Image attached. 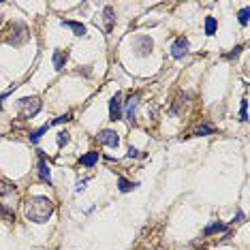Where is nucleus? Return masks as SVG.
I'll return each instance as SVG.
<instances>
[{"mask_svg":"<svg viewBox=\"0 0 250 250\" xmlns=\"http://www.w3.org/2000/svg\"><path fill=\"white\" fill-rule=\"evenodd\" d=\"M188 41L184 39V36H180V39H175L173 41V45H171V58H175V60H180V58H184L186 54H188Z\"/></svg>","mask_w":250,"mask_h":250,"instance_id":"8","label":"nucleus"},{"mask_svg":"<svg viewBox=\"0 0 250 250\" xmlns=\"http://www.w3.org/2000/svg\"><path fill=\"white\" fill-rule=\"evenodd\" d=\"M69 120H73V116L71 113H64V116H60V118H56L54 122H49L51 126H56V124H62V122H69Z\"/></svg>","mask_w":250,"mask_h":250,"instance_id":"23","label":"nucleus"},{"mask_svg":"<svg viewBox=\"0 0 250 250\" xmlns=\"http://www.w3.org/2000/svg\"><path fill=\"white\" fill-rule=\"evenodd\" d=\"M98 141L103 145H107V148H118L120 145V137L116 131H111V128H105V131L98 133Z\"/></svg>","mask_w":250,"mask_h":250,"instance_id":"9","label":"nucleus"},{"mask_svg":"<svg viewBox=\"0 0 250 250\" xmlns=\"http://www.w3.org/2000/svg\"><path fill=\"white\" fill-rule=\"evenodd\" d=\"M242 49H244L242 45H237V47L233 49V51H229V54L225 56V58H227V60H231V58H237V56H239V51H242Z\"/></svg>","mask_w":250,"mask_h":250,"instance_id":"25","label":"nucleus"},{"mask_svg":"<svg viewBox=\"0 0 250 250\" xmlns=\"http://www.w3.org/2000/svg\"><path fill=\"white\" fill-rule=\"evenodd\" d=\"M214 131H216V128L212 126V124H201V126L195 131V135H197V137H205V135H212Z\"/></svg>","mask_w":250,"mask_h":250,"instance_id":"17","label":"nucleus"},{"mask_svg":"<svg viewBox=\"0 0 250 250\" xmlns=\"http://www.w3.org/2000/svg\"><path fill=\"white\" fill-rule=\"evenodd\" d=\"M103 22H105V32H111V30H113V24H116V13H113L111 7H105V9H103Z\"/></svg>","mask_w":250,"mask_h":250,"instance_id":"11","label":"nucleus"},{"mask_svg":"<svg viewBox=\"0 0 250 250\" xmlns=\"http://www.w3.org/2000/svg\"><path fill=\"white\" fill-rule=\"evenodd\" d=\"M66 60H69V51H66V49H56V51H54V69H56V71H62V69H64Z\"/></svg>","mask_w":250,"mask_h":250,"instance_id":"10","label":"nucleus"},{"mask_svg":"<svg viewBox=\"0 0 250 250\" xmlns=\"http://www.w3.org/2000/svg\"><path fill=\"white\" fill-rule=\"evenodd\" d=\"M49 126H51V124L47 122V124H43V126H41V128H36L34 133H30V143H34V145L39 143V141H41V137H43V135L49 131Z\"/></svg>","mask_w":250,"mask_h":250,"instance_id":"16","label":"nucleus"},{"mask_svg":"<svg viewBox=\"0 0 250 250\" xmlns=\"http://www.w3.org/2000/svg\"><path fill=\"white\" fill-rule=\"evenodd\" d=\"M54 201L49 197H43V195H32L28 197L24 203V212H26V218L30 222H36V225H45L49 222L51 214H54Z\"/></svg>","mask_w":250,"mask_h":250,"instance_id":"1","label":"nucleus"},{"mask_svg":"<svg viewBox=\"0 0 250 250\" xmlns=\"http://www.w3.org/2000/svg\"><path fill=\"white\" fill-rule=\"evenodd\" d=\"M0 22H2V17H0Z\"/></svg>","mask_w":250,"mask_h":250,"instance_id":"28","label":"nucleus"},{"mask_svg":"<svg viewBox=\"0 0 250 250\" xmlns=\"http://www.w3.org/2000/svg\"><path fill=\"white\" fill-rule=\"evenodd\" d=\"M237 17H239V24L242 26H248V9H242V11L237 13Z\"/></svg>","mask_w":250,"mask_h":250,"instance_id":"22","label":"nucleus"},{"mask_svg":"<svg viewBox=\"0 0 250 250\" xmlns=\"http://www.w3.org/2000/svg\"><path fill=\"white\" fill-rule=\"evenodd\" d=\"M244 218H246V214H244V212H237V216L233 218V222H244Z\"/></svg>","mask_w":250,"mask_h":250,"instance_id":"27","label":"nucleus"},{"mask_svg":"<svg viewBox=\"0 0 250 250\" xmlns=\"http://www.w3.org/2000/svg\"><path fill=\"white\" fill-rule=\"evenodd\" d=\"M139 98H141V94H139V92H135V94H131V96H128V101H126L124 113H126L128 124H135V118H137V107H139Z\"/></svg>","mask_w":250,"mask_h":250,"instance_id":"7","label":"nucleus"},{"mask_svg":"<svg viewBox=\"0 0 250 250\" xmlns=\"http://www.w3.org/2000/svg\"><path fill=\"white\" fill-rule=\"evenodd\" d=\"M133 49L139 58H148L154 49V41L150 39L148 34H139V36H135V41H133Z\"/></svg>","mask_w":250,"mask_h":250,"instance_id":"5","label":"nucleus"},{"mask_svg":"<svg viewBox=\"0 0 250 250\" xmlns=\"http://www.w3.org/2000/svg\"><path fill=\"white\" fill-rule=\"evenodd\" d=\"M66 143H69V133L60 131L58 133V148H62V145H66Z\"/></svg>","mask_w":250,"mask_h":250,"instance_id":"21","label":"nucleus"},{"mask_svg":"<svg viewBox=\"0 0 250 250\" xmlns=\"http://www.w3.org/2000/svg\"><path fill=\"white\" fill-rule=\"evenodd\" d=\"M28 39H30V30H28V26H26L24 22L9 24L7 36H4V41H7L9 45H13V47H22Z\"/></svg>","mask_w":250,"mask_h":250,"instance_id":"2","label":"nucleus"},{"mask_svg":"<svg viewBox=\"0 0 250 250\" xmlns=\"http://www.w3.org/2000/svg\"><path fill=\"white\" fill-rule=\"evenodd\" d=\"M36 178L39 182H43V184L51 186V167L47 163V158H45V152H36Z\"/></svg>","mask_w":250,"mask_h":250,"instance_id":"4","label":"nucleus"},{"mask_svg":"<svg viewBox=\"0 0 250 250\" xmlns=\"http://www.w3.org/2000/svg\"><path fill=\"white\" fill-rule=\"evenodd\" d=\"M64 28H71L73 30V34H77V36H83L86 34V26L79 24V22H71V19H62L60 22Z\"/></svg>","mask_w":250,"mask_h":250,"instance_id":"13","label":"nucleus"},{"mask_svg":"<svg viewBox=\"0 0 250 250\" xmlns=\"http://www.w3.org/2000/svg\"><path fill=\"white\" fill-rule=\"evenodd\" d=\"M227 225H225V222H212V225H207L205 227V231H203V235H205V237H210V235H214V233H227Z\"/></svg>","mask_w":250,"mask_h":250,"instance_id":"12","label":"nucleus"},{"mask_svg":"<svg viewBox=\"0 0 250 250\" xmlns=\"http://www.w3.org/2000/svg\"><path fill=\"white\" fill-rule=\"evenodd\" d=\"M126 156H128V158H139V156H141V158H143L145 154H141V152H139V150H135L133 145H131V148H128V152H126Z\"/></svg>","mask_w":250,"mask_h":250,"instance_id":"24","label":"nucleus"},{"mask_svg":"<svg viewBox=\"0 0 250 250\" xmlns=\"http://www.w3.org/2000/svg\"><path fill=\"white\" fill-rule=\"evenodd\" d=\"M137 186H139L137 182H131V180L122 178V175L118 178V188H120V192H131V190L137 188Z\"/></svg>","mask_w":250,"mask_h":250,"instance_id":"14","label":"nucleus"},{"mask_svg":"<svg viewBox=\"0 0 250 250\" xmlns=\"http://www.w3.org/2000/svg\"><path fill=\"white\" fill-rule=\"evenodd\" d=\"M41 107H43V103L39 96H24L17 101V116L22 120H32L41 111Z\"/></svg>","mask_w":250,"mask_h":250,"instance_id":"3","label":"nucleus"},{"mask_svg":"<svg viewBox=\"0 0 250 250\" xmlns=\"http://www.w3.org/2000/svg\"><path fill=\"white\" fill-rule=\"evenodd\" d=\"M122 92H116V94L111 96V101H109V120L111 122H118V120H122Z\"/></svg>","mask_w":250,"mask_h":250,"instance_id":"6","label":"nucleus"},{"mask_svg":"<svg viewBox=\"0 0 250 250\" xmlns=\"http://www.w3.org/2000/svg\"><path fill=\"white\" fill-rule=\"evenodd\" d=\"M86 184H88V180H79V182H77V192H81L83 188H86Z\"/></svg>","mask_w":250,"mask_h":250,"instance_id":"26","label":"nucleus"},{"mask_svg":"<svg viewBox=\"0 0 250 250\" xmlns=\"http://www.w3.org/2000/svg\"><path fill=\"white\" fill-rule=\"evenodd\" d=\"M216 32V19L212 15L205 17V34H214Z\"/></svg>","mask_w":250,"mask_h":250,"instance_id":"18","label":"nucleus"},{"mask_svg":"<svg viewBox=\"0 0 250 250\" xmlns=\"http://www.w3.org/2000/svg\"><path fill=\"white\" fill-rule=\"evenodd\" d=\"M239 122H248V98L242 101V109H239Z\"/></svg>","mask_w":250,"mask_h":250,"instance_id":"20","label":"nucleus"},{"mask_svg":"<svg viewBox=\"0 0 250 250\" xmlns=\"http://www.w3.org/2000/svg\"><path fill=\"white\" fill-rule=\"evenodd\" d=\"M96 163H98V152H88L79 158V165L83 167H94Z\"/></svg>","mask_w":250,"mask_h":250,"instance_id":"15","label":"nucleus"},{"mask_svg":"<svg viewBox=\"0 0 250 250\" xmlns=\"http://www.w3.org/2000/svg\"><path fill=\"white\" fill-rule=\"evenodd\" d=\"M0 216H2L4 220H15V212L9 210V207L2 205V203H0Z\"/></svg>","mask_w":250,"mask_h":250,"instance_id":"19","label":"nucleus"}]
</instances>
